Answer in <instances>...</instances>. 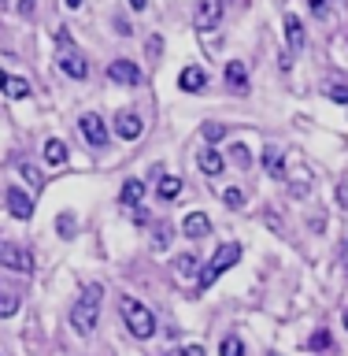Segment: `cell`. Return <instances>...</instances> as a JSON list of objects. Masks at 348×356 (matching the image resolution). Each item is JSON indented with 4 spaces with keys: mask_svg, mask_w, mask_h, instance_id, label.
Returning a JSON list of instances; mask_svg holds the SVG:
<instances>
[{
    "mask_svg": "<svg viewBox=\"0 0 348 356\" xmlns=\"http://www.w3.org/2000/svg\"><path fill=\"white\" fill-rule=\"evenodd\" d=\"M119 316H122V323H126V330L133 334V338L149 341L156 334V312L144 305V300H138V297L122 293L119 297Z\"/></svg>",
    "mask_w": 348,
    "mask_h": 356,
    "instance_id": "obj_1",
    "label": "cell"
},
{
    "mask_svg": "<svg viewBox=\"0 0 348 356\" xmlns=\"http://www.w3.org/2000/svg\"><path fill=\"white\" fill-rule=\"evenodd\" d=\"M100 297H104V286H100V282H89L85 293L74 300V308H71V327H74V334H93V330H97V323H100Z\"/></svg>",
    "mask_w": 348,
    "mask_h": 356,
    "instance_id": "obj_2",
    "label": "cell"
},
{
    "mask_svg": "<svg viewBox=\"0 0 348 356\" xmlns=\"http://www.w3.org/2000/svg\"><path fill=\"white\" fill-rule=\"evenodd\" d=\"M238 260H241V245H238V241H226V245H219V249H215V256L208 260V267L200 271V282H197V289H200V293H204V289H211V286H215L219 278L226 275V271H230V267L238 264Z\"/></svg>",
    "mask_w": 348,
    "mask_h": 356,
    "instance_id": "obj_3",
    "label": "cell"
},
{
    "mask_svg": "<svg viewBox=\"0 0 348 356\" xmlns=\"http://www.w3.org/2000/svg\"><path fill=\"white\" fill-rule=\"evenodd\" d=\"M78 134L85 138V145H93V149H108V141H111V130H108V122L97 115V111H85L82 119H78Z\"/></svg>",
    "mask_w": 348,
    "mask_h": 356,
    "instance_id": "obj_4",
    "label": "cell"
},
{
    "mask_svg": "<svg viewBox=\"0 0 348 356\" xmlns=\"http://www.w3.org/2000/svg\"><path fill=\"white\" fill-rule=\"evenodd\" d=\"M0 267H8V271H15V275H30L33 271V256L15 241H0Z\"/></svg>",
    "mask_w": 348,
    "mask_h": 356,
    "instance_id": "obj_5",
    "label": "cell"
},
{
    "mask_svg": "<svg viewBox=\"0 0 348 356\" xmlns=\"http://www.w3.org/2000/svg\"><path fill=\"white\" fill-rule=\"evenodd\" d=\"M104 74H108V82H115V86H122V89L141 86V78H144V71H141L133 60H111V63L104 67Z\"/></svg>",
    "mask_w": 348,
    "mask_h": 356,
    "instance_id": "obj_6",
    "label": "cell"
},
{
    "mask_svg": "<svg viewBox=\"0 0 348 356\" xmlns=\"http://www.w3.org/2000/svg\"><path fill=\"white\" fill-rule=\"evenodd\" d=\"M222 78H226V89H230V93H238V97H249L252 82H249V67H245L241 60H230L226 67H222Z\"/></svg>",
    "mask_w": 348,
    "mask_h": 356,
    "instance_id": "obj_7",
    "label": "cell"
},
{
    "mask_svg": "<svg viewBox=\"0 0 348 356\" xmlns=\"http://www.w3.org/2000/svg\"><path fill=\"white\" fill-rule=\"evenodd\" d=\"M56 67H60L67 78H74V82H85V78H89V60L82 52H74V49H67L63 56H56Z\"/></svg>",
    "mask_w": 348,
    "mask_h": 356,
    "instance_id": "obj_8",
    "label": "cell"
},
{
    "mask_svg": "<svg viewBox=\"0 0 348 356\" xmlns=\"http://www.w3.org/2000/svg\"><path fill=\"white\" fill-rule=\"evenodd\" d=\"M222 22V0H200L197 4V11H193V26L197 30H215Z\"/></svg>",
    "mask_w": 348,
    "mask_h": 356,
    "instance_id": "obj_9",
    "label": "cell"
},
{
    "mask_svg": "<svg viewBox=\"0 0 348 356\" xmlns=\"http://www.w3.org/2000/svg\"><path fill=\"white\" fill-rule=\"evenodd\" d=\"M208 82L211 78L200 63H189V67H182V74H178V89H182V93H204Z\"/></svg>",
    "mask_w": 348,
    "mask_h": 356,
    "instance_id": "obj_10",
    "label": "cell"
},
{
    "mask_svg": "<svg viewBox=\"0 0 348 356\" xmlns=\"http://www.w3.org/2000/svg\"><path fill=\"white\" fill-rule=\"evenodd\" d=\"M4 204H8V211H11L15 219H30V216H33V197H30L22 186H8Z\"/></svg>",
    "mask_w": 348,
    "mask_h": 356,
    "instance_id": "obj_11",
    "label": "cell"
},
{
    "mask_svg": "<svg viewBox=\"0 0 348 356\" xmlns=\"http://www.w3.org/2000/svg\"><path fill=\"white\" fill-rule=\"evenodd\" d=\"M115 134H119V138L122 141H138L141 138V134H144V119L138 115V111H119V115H115Z\"/></svg>",
    "mask_w": 348,
    "mask_h": 356,
    "instance_id": "obj_12",
    "label": "cell"
},
{
    "mask_svg": "<svg viewBox=\"0 0 348 356\" xmlns=\"http://www.w3.org/2000/svg\"><path fill=\"white\" fill-rule=\"evenodd\" d=\"M260 163H263V171L271 178H285V152H282V145H263Z\"/></svg>",
    "mask_w": 348,
    "mask_h": 356,
    "instance_id": "obj_13",
    "label": "cell"
},
{
    "mask_svg": "<svg viewBox=\"0 0 348 356\" xmlns=\"http://www.w3.org/2000/svg\"><path fill=\"white\" fill-rule=\"evenodd\" d=\"M197 167H200V171H204L208 178H219V175H222V167H226V160H222V152H219V149L204 145V149L197 152Z\"/></svg>",
    "mask_w": 348,
    "mask_h": 356,
    "instance_id": "obj_14",
    "label": "cell"
},
{
    "mask_svg": "<svg viewBox=\"0 0 348 356\" xmlns=\"http://www.w3.org/2000/svg\"><path fill=\"white\" fill-rule=\"evenodd\" d=\"M282 26H285V44H289V49H293V52L304 49L308 33H304V22H300V15H293V11H289V15L282 19Z\"/></svg>",
    "mask_w": 348,
    "mask_h": 356,
    "instance_id": "obj_15",
    "label": "cell"
},
{
    "mask_svg": "<svg viewBox=\"0 0 348 356\" xmlns=\"http://www.w3.org/2000/svg\"><path fill=\"white\" fill-rule=\"evenodd\" d=\"M119 204H122V208H138V204H144V178H126V182H122V189H119Z\"/></svg>",
    "mask_w": 348,
    "mask_h": 356,
    "instance_id": "obj_16",
    "label": "cell"
},
{
    "mask_svg": "<svg viewBox=\"0 0 348 356\" xmlns=\"http://www.w3.org/2000/svg\"><path fill=\"white\" fill-rule=\"evenodd\" d=\"M182 234H185V238H208V234H211V219L204 216V211H189V216L182 219Z\"/></svg>",
    "mask_w": 348,
    "mask_h": 356,
    "instance_id": "obj_17",
    "label": "cell"
},
{
    "mask_svg": "<svg viewBox=\"0 0 348 356\" xmlns=\"http://www.w3.org/2000/svg\"><path fill=\"white\" fill-rule=\"evenodd\" d=\"M41 156H44V163H49V167H63L67 160H71V149H67V141L49 138V141H44V149H41Z\"/></svg>",
    "mask_w": 348,
    "mask_h": 356,
    "instance_id": "obj_18",
    "label": "cell"
},
{
    "mask_svg": "<svg viewBox=\"0 0 348 356\" xmlns=\"http://www.w3.org/2000/svg\"><path fill=\"white\" fill-rule=\"evenodd\" d=\"M156 193H160V200H167V204H171V200L182 197V178H178V175H163L160 186H156Z\"/></svg>",
    "mask_w": 348,
    "mask_h": 356,
    "instance_id": "obj_19",
    "label": "cell"
},
{
    "mask_svg": "<svg viewBox=\"0 0 348 356\" xmlns=\"http://www.w3.org/2000/svg\"><path fill=\"white\" fill-rule=\"evenodd\" d=\"M4 97H8V100H26V97H30V82H26V78H11V74H8Z\"/></svg>",
    "mask_w": 348,
    "mask_h": 356,
    "instance_id": "obj_20",
    "label": "cell"
},
{
    "mask_svg": "<svg viewBox=\"0 0 348 356\" xmlns=\"http://www.w3.org/2000/svg\"><path fill=\"white\" fill-rule=\"evenodd\" d=\"M19 293H11V289H0V319H11L19 312Z\"/></svg>",
    "mask_w": 348,
    "mask_h": 356,
    "instance_id": "obj_21",
    "label": "cell"
},
{
    "mask_svg": "<svg viewBox=\"0 0 348 356\" xmlns=\"http://www.w3.org/2000/svg\"><path fill=\"white\" fill-rule=\"evenodd\" d=\"M174 267H178V275H182V278H193L200 264H197L193 252H178V256H174Z\"/></svg>",
    "mask_w": 348,
    "mask_h": 356,
    "instance_id": "obj_22",
    "label": "cell"
},
{
    "mask_svg": "<svg viewBox=\"0 0 348 356\" xmlns=\"http://www.w3.org/2000/svg\"><path fill=\"white\" fill-rule=\"evenodd\" d=\"M219 356H245V341L238 338V334H226L219 345Z\"/></svg>",
    "mask_w": 348,
    "mask_h": 356,
    "instance_id": "obj_23",
    "label": "cell"
},
{
    "mask_svg": "<svg viewBox=\"0 0 348 356\" xmlns=\"http://www.w3.org/2000/svg\"><path fill=\"white\" fill-rule=\"evenodd\" d=\"M330 345H333V338H330L326 327H319V330L308 338V349H311V353H322V349H330Z\"/></svg>",
    "mask_w": 348,
    "mask_h": 356,
    "instance_id": "obj_24",
    "label": "cell"
},
{
    "mask_svg": "<svg viewBox=\"0 0 348 356\" xmlns=\"http://www.w3.org/2000/svg\"><path fill=\"white\" fill-rule=\"evenodd\" d=\"M74 227H78V222H74L71 211H63V216L56 219V230H60V238H74Z\"/></svg>",
    "mask_w": 348,
    "mask_h": 356,
    "instance_id": "obj_25",
    "label": "cell"
},
{
    "mask_svg": "<svg viewBox=\"0 0 348 356\" xmlns=\"http://www.w3.org/2000/svg\"><path fill=\"white\" fill-rule=\"evenodd\" d=\"M222 200H226L230 208H245V189H238V186H226V189H222Z\"/></svg>",
    "mask_w": 348,
    "mask_h": 356,
    "instance_id": "obj_26",
    "label": "cell"
},
{
    "mask_svg": "<svg viewBox=\"0 0 348 356\" xmlns=\"http://www.w3.org/2000/svg\"><path fill=\"white\" fill-rule=\"evenodd\" d=\"M19 175H22V178H26V182H30V186H41V175H38V167H30L26 160H22V163H19Z\"/></svg>",
    "mask_w": 348,
    "mask_h": 356,
    "instance_id": "obj_27",
    "label": "cell"
},
{
    "mask_svg": "<svg viewBox=\"0 0 348 356\" xmlns=\"http://www.w3.org/2000/svg\"><path fill=\"white\" fill-rule=\"evenodd\" d=\"M326 97H330V100H338V104H345V108H348V86H341V82H338V86H330V89H326Z\"/></svg>",
    "mask_w": 348,
    "mask_h": 356,
    "instance_id": "obj_28",
    "label": "cell"
},
{
    "mask_svg": "<svg viewBox=\"0 0 348 356\" xmlns=\"http://www.w3.org/2000/svg\"><path fill=\"white\" fill-rule=\"evenodd\" d=\"M308 8H311V15H315V19H326L330 0H308Z\"/></svg>",
    "mask_w": 348,
    "mask_h": 356,
    "instance_id": "obj_29",
    "label": "cell"
},
{
    "mask_svg": "<svg viewBox=\"0 0 348 356\" xmlns=\"http://www.w3.org/2000/svg\"><path fill=\"white\" fill-rule=\"evenodd\" d=\"M233 163H238V167H249V163H252V156H249V149H245V145H233Z\"/></svg>",
    "mask_w": 348,
    "mask_h": 356,
    "instance_id": "obj_30",
    "label": "cell"
},
{
    "mask_svg": "<svg viewBox=\"0 0 348 356\" xmlns=\"http://www.w3.org/2000/svg\"><path fill=\"white\" fill-rule=\"evenodd\" d=\"M204 138H208V141H219V138H222V127H219V122H211V127H204Z\"/></svg>",
    "mask_w": 348,
    "mask_h": 356,
    "instance_id": "obj_31",
    "label": "cell"
},
{
    "mask_svg": "<svg viewBox=\"0 0 348 356\" xmlns=\"http://www.w3.org/2000/svg\"><path fill=\"white\" fill-rule=\"evenodd\" d=\"M160 52H163V38H149V56L156 60V56H160Z\"/></svg>",
    "mask_w": 348,
    "mask_h": 356,
    "instance_id": "obj_32",
    "label": "cell"
},
{
    "mask_svg": "<svg viewBox=\"0 0 348 356\" xmlns=\"http://www.w3.org/2000/svg\"><path fill=\"white\" fill-rule=\"evenodd\" d=\"M19 15H22V19L33 15V0H19Z\"/></svg>",
    "mask_w": 348,
    "mask_h": 356,
    "instance_id": "obj_33",
    "label": "cell"
},
{
    "mask_svg": "<svg viewBox=\"0 0 348 356\" xmlns=\"http://www.w3.org/2000/svg\"><path fill=\"white\" fill-rule=\"evenodd\" d=\"M115 30L122 33V38H130V33H133V30H130V22H126V19H119V22H115Z\"/></svg>",
    "mask_w": 348,
    "mask_h": 356,
    "instance_id": "obj_34",
    "label": "cell"
},
{
    "mask_svg": "<svg viewBox=\"0 0 348 356\" xmlns=\"http://www.w3.org/2000/svg\"><path fill=\"white\" fill-rule=\"evenodd\" d=\"M163 245H167V227L156 230V249H163Z\"/></svg>",
    "mask_w": 348,
    "mask_h": 356,
    "instance_id": "obj_35",
    "label": "cell"
},
{
    "mask_svg": "<svg viewBox=\"0 0 348 356\" xmlns=\"http://www.w3.org/2000/svg\"><path fill=\"white\" fill-rule=\"evenodd\" d=\"M185 356H204V345H189Z\"/></svg>",
    "mask_w": 348,
    "mask_h": 356,
    "instance_id": "obj_36",
    "label": "cell"
},
{
    "mask_svg": "<svg viewBox=\"0 0 348 356\" xmlns=\"http://www.w3.org/2000/svg\"><path fill=\"white\" fill-rule=\"evenodd\" d=\"M126 4H130L133 11H144V4H149V0H126Z\"/></svg>",
    "mask_w": 348,
    "mask_h": 356,
    "instance_id": "obj_37",
    "label": "cell"
},
{
    "mask_svg": "<svg viewBox=\"0 0 348 356\" xmlns=\"http://www.w3.org/2000/svg\"><path fill=\"white\" fill-rule=\"evenodd\" d=\"M338 197H341V204H348V186H341V189H338Z\"/></svg>",
    "mask_w": 348,
    "mask_h": 356,
    "instance_id": "obj_38",
    "label": "cell"
},
{
    "mask_svg": "<svg viewBox=\"0 0 348 356\" xmlns=\"http://www.w3.org/2000/svg\"><path fill=\"white\" fill-rule=\"evenodd\" d=\"M4 82H8V74H4V71H0V93H4Z\"/></svg>",
    "mask_w": 348,
    "mask_h": 356,
    "instance_id": "obj_39",
    "label": "cell"
},
{
    "mask_svg": "<svg viewBox=\"0 0 348 356\" xmlns=\"http://www.w3.org/2000/svg\"><path fill=\"white\" fill-rule=\"evenodd\" d=\"M67 8H82V0H67Z\"/></svg>",
    "mask_w": 348,
    "mask_h": 356,
    "instance_id": "obj_40",
    "label": "cell"
},
{
    "mask_svg": "<svg viewBox=\"0 0 348 356\" xmlns=\"http://www.w3.org/2000/svg\"><path fill=\"white\" fill-rule=\"evenodd\" d=\"M341 323H345V330H348V308H345V316H341Z\"/></svg>",
    "mask_w": 348,
    "mask_h": 356,
    "instance_id": "obj_41",
    "label": "cell"
},
{
    "mask_svg": "<svg viewBox=\"0 0 348 356\" xmlns=\"http://www.w3.org/2000/svg\"><path fill=\"white\" fill-rule=\"evenodd\" d=\"M163 356H185V353H163Z\"/></svg>",
    "mask_w": 348,
    "mask_h": 356,
    "instance_id": "obj_42",
    "label": "cell"
},
{
    "mask_svg": "<svg viewBox=\"0 0 348 356\" xmlns=\"http://www.w3.org/2000/svg\"><path fill=\"white\" fill-rule=\"evenodd\" d=\"M345 271H348V252H345Z\"/></svg>",
    "mask_w": 348,
    "mask_h": 356,
    "instance_id": "obj_43",
    "label": "cell"
},
{
    "mask_svg": "<svg viewBox=\"0 0 348 356\" xmlns=\"http://www.w3.org/2000/svg\"><path fill=\"white\" fill-rule=\"evenodd\" d=\"M222 4H233V0H222Z\"/></svg>",
    "mask_w": 348,
    "mask_h": 356,
    "instance_id": "obj_44",
    "label": "cell"
},
{
    "mask_svg": "<svg viewBox=\"0 0 348 356\" xmlns=\"http://www.w3.org/2000/svg\"><path fill=\"white\" fill-rule=\"evenodd\" d=\"M271 356H278V353H271Z\"/></svg>",
    "mask_w": 348,
    "mask_h": 356,
    "instance_id": "obj_45",
    "label": "cell"
}]
</instances>
